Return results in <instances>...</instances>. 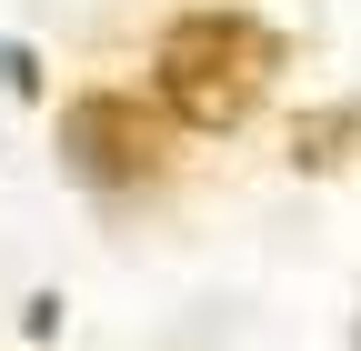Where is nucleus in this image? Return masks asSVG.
Listing matches in <instances>:
<instances>
[{
    "label": "nucleus",
    "mask_w": 361,
    "mask_h": 351,
    "mask_svg": "<svg viewBox=\"0 0 361 351\" xmlns=\"http://www.w3.org/2000/svg\"><path fill=\"white\" fill-rule=\"evenodd\" d=\"M281 80V40L251 11H180L161 30V101L180 130H231L271 101Z\"/></svg>",
    "instance_id": "obj_1"
}]
</instances>
